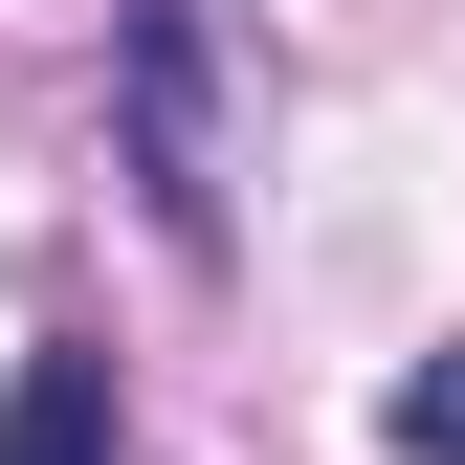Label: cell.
I'll return each mask as SVG.
<instances>
[{
	"instance_id": "obj_1",
	"label": "cell",
	"mask_w": 465,
	"mask_h": 465,
	"mask_svg": "<svg viewBox=\"0 0 465 465\" xmlns=\"http://www.w3.org/2000/svg\"><path fill=\"white\" fill-rule=\"evenodd\" d=\"M134 155H155V222L222 244V134H200V0H134Z\"/></svg>"
},
{
	"instance_id": "obj_2",
	"label": "cell",
	"mask_w": 465,
	"mask_h": 465,
	"mask_svg": "<svg viewBox=\"0 0 465 465\" xmlns=\"http://www.w3.org/2000/svg\"><path fill=\"white\" fill-rule=\"evenodd\" d=\"M0 465H134V443H111V355H23V399H0Z\"/></svg>"
},
{
	"instance_id": "obj_3",
	"label": "cell",
	"mask_w": 465,
	"mask_h": 465,
	"mask_svg": "<svg viewBox=\"0 0 465 465\" xmlns=\"http://www.w3.org/2000/svg\"><path fill=\"white\" fill-rule=\"evenodd\" d=\"M399 465H465V355H421V377H399Z\"/></svg>"
}]
</instances>
